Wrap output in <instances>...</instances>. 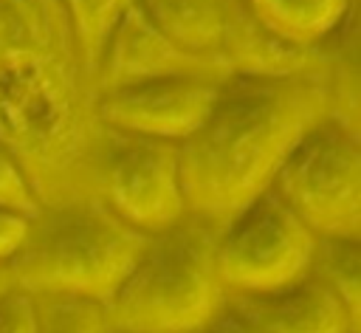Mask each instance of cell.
I'll use <instances>...</instances> for the list:
<instances>
[{
	"label": "cell",
	"mask_w": 361,
	"mask_h": 333,
	"mask_svg": "<svg viewBox=\"0 0 361 333\" xmlns=\"http://www.w3.org/2000/svg\"><path fill=\"white\" fill-rule=\"evenodd\" d=\"M0 141L42 206L99 198L107 127L59 0H0Z\"/></svg>",
	"instance_id": "obj_1"
},
{
	"label": "cell",
	"mask_w": 361,
	"mask_h": 333,
	"mask_svg": "<svg viewBox=\"0 0 361 333\" xmlns=\"http://www.w3.org/2000/svg\"><path fill=\"white\" fill-rule=\"evenodd\" d=\"M324 119H330L324 71L226 76L209 116L180 141L189 212L226 226L274 186L285 158Z\"/></svg>",
	"instance_id": "obj_2"
},
{
	"label": "cell",
	"mask_w": 361,
	"mask_h": 333,
	"mask_svg": "<svg viewBox=\"0 0 361 333\" xmlns=\"http://www.w3.org/2000/svg\"><path fill=\"white\" fill-rule=\"evenodd\" d=\"M220 223L186 212L149 234L141 257L104 302L110 333H192L228 299L217 274Z\"/></svg>",
	"instance_id": "obj_3"
},
{
	"label": "cell",
	"mask_w": 361,
	"mask_h": 333,
	"mask_svg": "<svg viewBox=\"0 0 361 333\" xmlns=\"http://www.w3.org/2000/svg\"><path fill=\"white\" fill-rule=\"evenodd\" d=\"M149 234L124 223L102 198L42 206L8 262L25 293H71L107 302L141 257Z\"/></svg>",
	"instance_id": "obj_4"
},
{
	"label": "cell",
	"mask_w": 361,
	"mask_h": 333,
	"mask_svg": "<svg viewBox=\"0 0 361 333\" xmlns=\"http://www.w3.org/2000/svg\"><path fill=\"white\" fill-rule=\"evenodd\" d=\"M144 14L183 51L214 59L228 73L282 76L324 71V51L293 48L268 34L245 0H138Z\"/></svg>",
	"instance_id": "obj_5"
},
{
	"label": "cell",
	"mask_w": 361,
	"mask_h": 333,
	"mask_svg": "<svg viewBox=\"0 0 361 333\" xmlns=\"http://www.w3.org/2000/svg\"><path fill=\"white\" fill-rule=\"evenodd\" d=\"M271 189L316 237H361V133L324 119L293 147Z\"/></svg>",
	"instance_id": "obj_6"
},
{
	"label": "cell",
	"mask_w": 361,
	"mask_h": 333,
	"mask_svg": "<svg viewBox=\"0 0 361 333\" xmlns=\"http://www.w3.org/2000/svg\"><path fill=\"white\" fill-rule=\"evenodd\" d=\"M316 234L274 192L265 189L240 209L217 240V274L228 296L268 293L310 271Z\"/></svg>",
	"instance_id": "obj_7"
},
{
	"label": "cell",
	"mask_w": 361,
	"mask_h": 333,
	"mask_svg": "<svg viewBox=\"0 0 361 333\" xmlns=\"http://www.w3.org/2000/svg\"><path fill=\"white\" fill-rule=\"evenodd\" d=\"M99 198L144 234L169 229L189 212L180 181V144L107 130Z\"/></svg>",
	"instance_id": "obj_8"
},
{
	"label": "cell",
	"mask_w": 361,
	"mask_h": 333,
	"mask_svg": "<svg viewBox=\"0 0 361 333\" xmlns=\"http://www.w3.org/2000/svg\"><path fill=\"white\" fill-rule=\"evenodd\" d=\"M223 79L169 76L99 93V119L107 130L186 141L209 116Z\"/></svg>",
	"instance_id": "obj_9"
},
{
	"label": "cell",
	"mask_w": 361,
	"mask_h": 333,
	"mask_svg": "<svg viewBox=\"0 0 361 333\" xmlns=\"http://www.w3.org/2000/svg\"><path fill=\"white\" fill-rule=\"evenodd\" d=\"M169 76H231L223 65L206 56H195L183 51L175 40H169L135 3L113 28L99 65H96V87L99 93L149 82Z\"/></svg>",
	"instance_id": "obj_10"
},
{
	"label": "cell",
	"mask_w": 361,
	"mask_h": 333,
	"mask_svg": "<svg viewBox=\"0 0 361 333\" xmlns=\"http://www.w3.org/2000/svg\"><path fill=\"white\" fill-rule=\"evenodd\" d=\"M228 302L262 333H361L341 299L310 274L268 293L228 296Z\"/></svg>",
	"instance_id": "obj_11"
},
{
	"label": "cell",
	"mask_w": 361,
	"mask_h": 333,
	"mask_svg": "<svg viewBox=\"0 0 361 333\" xmlns=\"http://www.w3.org/2000/svg\"><path fill=\"white\" fill-rule=\"evenodd\" d=\"M245 6L268 34L305 51L322 48L355 14V0H245Z\"/></svg>",
	"instance_id": "obj_12"
},
{
	"label": "cell",
	"mask_w": 361,
	"mask_h": 333,
	"mask_svg": "<svg viewBox=\"0 0 361 333\" xmlns=\"http://www.w3.org/2000/svg\"><path fill=\"white\" fill-rule=\"evenodd\" d=\"M324 51V82L330 93V119L361 133L358 113V45H355V14L322 45Z\"/></svg>",
	"instance_id": "obj_13"
},
{
	"label": "cell",
	"mask_w": 361,
	"mask_h": 333,
	"mask_svg": "<svg viewBox=\"0 0 361 333\" xmlns=\"http://www.w3.org/2000/svg\"><path fill=\"white\" fill-rule=\"evenodd\" d=\"M307 274L330 288L361 325V237H316Z\"/></svg>",
	"instance_id": "obj_14"
},
{
	"label": "cell",
	"mask_w": 361,
	"mask_h": 333,
	"mask_svg": "<svg viewBox=\"0 0 361 333\" xmlns=\"http://www.w3.org/2000/svg\"><path fill=\"white\" fill-rule=\"evenodd\" d=\"M34 333H110L104 302L71 293L34 296Z\"/></svg>",
	"instance_id": "obj_15"
},
{
	"label": "cell",
	"mask_w": 361,
	"mask_h": 333,
	"mask_svg": "<svg viewBox=\"0 0 361 333\" xmlns=\"http://www.w3.org/2000/svg\"><path fill=\"white\" fill-rule=\"evenodd\" d=\"M59 3L71 20V28L76 34L85 62L96 73L99 56L107 45L113 28L127 14V8H133L138 0H59Z\"/></svg>",
	"instance_id": "obj_16"
},
{
	"label": "cell",
	"mask_w": 361,
	"mask_h": 333,
	"mask_svg": "<svg viewBox=\"0 0 361 333\" xmlns=\"http://www.w3.org/2000/svg\"><path fill=\"white\" fill-rule=\"evenodd\" d=\"M0 206L31 214V217L42 209V200H39L28 172L23 169L20 158L3 141H0Z\"/></svg>",
	"instance_id": "obj_17"
},
{
	"label": "cell",
	"mask_w": 361,
	"mask_h": 333,
	"mask_svg": "<svg viewBox=\"0 0 361 333\" xmlns=\"http://www.w3.org/2000/svg\"><path fill=\"white\" fill-rule=\"evenodd\" d=\"M34 296L11 285L0 293V333H34Z\"/></svg>",
	"instance_id": "obj_18"
},
{
	"label": "cell",
	"mask_w": 361,
	"mask_h": 333,
	"mask_svg": "<svg viewBox=\"0 0 361 333\" xmlns=\"http://www.w3.org/2000/svg\"><path fill=\"white\" fill-rule=\"evenodd\" d=\"M28 229H31V214L0 206V265H8L14 260V254L23 248L28 237Z\"/></svg>",
	"instance_id": "obj_19"
},
{
	"label": "cell",
	"mask_w": 361,
	"mask_h": 333,
	"mask_svg": "<svg viewBox=\"0 0 361 333\" xmlns=\"http://www.w3.org/2000/svg\"><path fill=\"white\" fill-rule=\"evenodd\" d=\"M192 333H262L245 313H240L228 299H226V305L206 322V325H200L197 330H192Z\"/></svg>",
	"instance_id": "obj_20"
},
{
	"label": "cell",
	"mask_w": 361,
	"mask_h": 333,
	"mask_svg": "<svg viewBox=\"0 0 361 333\" xmlns=\"http://www.w3.org/2000/svg\"><path fill=\"white\" fill-rule=\"evenodd\" d=\"M11 285H14V279H11V268H8V265H0V293L8 291Z\"/></svg>",
	"instance_id": "obj_21"
}]
</instances>
